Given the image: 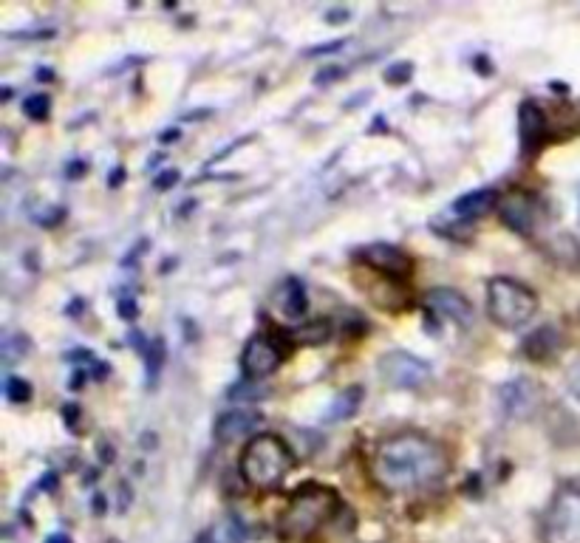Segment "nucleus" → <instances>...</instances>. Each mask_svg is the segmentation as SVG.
Segmentation results:
<instances>
[{
    "mask_svg": "<svg viewBox=\"0 0 580 543\" xmlns=\"http://www.w3.org/2000/svg\"><path fill=\"white\" fill-rule=\"evenodd\" d=\"M6 399H9L12 405H23V402H29V399H32V385H29L26 379L12 377L9 382H6Z\"/></svg>",
    "mask_w": 580,
    "mask_h": 543,
    "instance_id": "obj_19",
    "label": "nucleus"
},
{
    "mask_svg": "<svg viewBox=\"0 0 580 543\" xmlns=\"http://www.w3.org/2000/svg\"><path fill=\"white\" fill-rule=\"evenodd\" d=\"M363 399L365 391L360 385H348L346 391H340V396L332 402V408L326 413V419H329V422H346V419H351L354 413L363 408Z\"/></svg>",
    "mask_w": 580,
    "mask_h": 543,
    "instance_id": "obj_17",
    "label": "nucleus"
},
{
    "mask_svg": "<svg viewBox=\"0 0 580 543\" xmlns=\"http://www.w3.org/2000/svg\"><path fill=\"white\" fill-rule=\"evenodd\" d=\"M498 402H501L504 416H510V419H532L535 413L541 411V405H544V391H541L538 382L521 377L501 385Z\"/></svg>",
    "mask_w": 580,
    "mask_h": 543,
    "instance_id": "obj_8",
    "label": "nucleus"
},
{
    "mask_svg": "<svg viewBox=\"0 0 580 543\" xmlns=\"http://www.w3.org/2000/svg\"><path fill=\"white\" fill-rule=\"evenodd\" d=\"M286 351L272 334H255L241 354V368L249 379H264L281 368Z\"/></svg>",
    "mask_w": 580,
    "mask_h": 543,
    "instance_id": "obj_9",
    "label": "nucleus"
},
{
    "mask_svg": "<svg viewBox=\"0 0 580 543\" xmlns=\"http://www.w3.org/2000/svg\"><path fill=\"white\" fill-rule=\"evenodd\" d=\"M258 419H261V416L252 411V408H232V411H227L221 419H218L216 425L218 442H235V439L247 436L249 430L258 425Z\"/></svg>",
    "mask_w": 580,
    "mask_h": 543,
    "instance_id": "obj_13",
    "label": "nucleus"
},
{
    "mask_svg": "<svg viewBox=\"0 0 580 543\" xmlns=\"http://www.w3.org/2000/svg\"><path fill=\"white\" fill-rule=\"evenodd\" d=\"M498 201H501V196H498L496 190L484 187V190H476V193H467V196L459 198L453 204V215L473 221V218H481V215H487L490 210H496Z\"/></svg>",
    "mask_w": 580,
    "mask_h": 543,
    "instance_id": "obj_15",
    "label": "nucleus"
},
{
    "mask_svg": "<svg viewBox=\"0 0 580 543\" xmlns=\"http://www.w3.org/2000/svg\"><path fill=\"white\" fill-rule=\"evenodd\" d=\"M380 374L394 388H422L431 379V365L408 351H391L380 360Z\"/></svg>",
    "mask_w": 580,
    "mask_h": 543,
    "instance_id": "obj_7",
    "label": "nucleus"
},
{
    "mask_svg": "<svg viewBox=\"0 0 580 543\" xmlns=\"http://www.w3.org/2000/svg\"><path fill=\"white\" fill-rule=\"evenodd\" d=\"M23 108H26V114L32 116V119H46V116H49L51 102L46 94H32V97H26Z\"/></svg>",
    "mask_w": 580,
    "mask_h": 543,
    "instance_id": "obj_20",
    "label": "nucleus"
},
{
    "mask_svg": "<svg viewBox=\"0 0 580 543\" xmlns=\"http://www.w3.org/2000/svg\"><path fill=\"white\" fill-rule=\"evenodd\" d=\"M196 543H218V541L213 538V532H207V535H201V538Z\"/></svg>",
    "mask_w": 580,
    "mask_h": 543,
    "instance_id": "obj_26",
    "label": "nucleus"
},
{
    "mask_svg": "<svg viewBox=\"0 0 580 543\" xmlns=\"http://www.w3.org/2000/svg\"><path fill=\"white\" fill-rule=\"evenodd\" d=\"M162 354H165V343L162 340H153L150 348L145 351V360H148V379L153 382L156 374H159V368H162Z\"/></svg>",
    "mask_w": 580,
    "mask_h": 543,
    "instance_id": "obj_21",
    "label": "nucleus"
},
{
    "mask_svg": "<svg viewBox=\"0 0 580 543\" xmlns=\"http://www.w3.org/2000/svg\"><path fill=\"white\" fill-rule=\"evenodd\" d=\"M295 467V453L278 433H258L241 456V476L255 490H275Z\"/></svg>",
    "mask_w": 580,
    "mask_h": 543,
    "instance_id": "obj_3",
    "label": "nucleus"
},
{
    "mask_svg": "<svg viewBox=\"0 0 580 543\" xmlns=\"http://www.w3.org/2000/svg\"><path fill=\"white\" fill-rule=\"evenodd\" d=\"M541 538L544 543H580V487H566L552 498Z\"/></svg>",
    "mask_w": 580,
    "mask_h": 543,
    "instance_id": "obj_5",
    "label": "nucleus"
},
{
    "mask_svg": "<svg viewBox=\"0 0 580 543\" xmlns=\"http://www.w3.org/2000/svg\"><path fill=\"white\" fill-rule=\"evenodd\" d=\"M448 450L425 433H397L377 445L371 473L382 490L394 495H411L436 487L448 476Z\"/></svg>",
    "mask_w": 580,
    "mask_h": 543,
    "instance_id": "obj_1",
    "label": "nucleus"
},
{
    "mask_svg": "<svg viewBox=\"0 0 580 543\" xmlns=\"http://www.w3.org/2000/svg\"><path fill=\"white\" fill-rule=\"evenodd\" d=\"M498 218L515 235L532 238L541 230V221L547 218V207H544L541 196H535L530 190H510L498 201Z\"/></svg>",
    "mask_w": 580,
    "mask_h": 543,
    "instance_id": "obj_6",
    "label": "nucleus"
},
{
    "mask_svg": "<svg viewBox=\"0 0 580 543\" xmlns=\"http://www.w3.org/2000/svg\"><path fill=\"white\" fill-rule=\"evenodd\" d=\"M295 337L303 340V343H309V346H320V343H326L332 337V323L329 320H309V323H303L295 331Z\"/></svg>",
    "mask_w": 580,
    "mask_h": 543,
    "instance_id": "obj_18",
    "label": "nucleus"
},
{
    "mask_svg": "<svg viewBox=\"0 0 580 543\" xmlns=\"http://www.w3.org/2000/svg\"><path fill=\"white\" fill-rule=\"evenodd\" d=\"M538 309V297L530 286L513 278H493L487 283V314L501 329H521Z\"/></svg>",
    "mask_w": 580,
    "mask_h": 543,
    "instance_id": "obj_4",
    "label": "nucleus"
},
{
    "mask_svg": "<svg viewBox=\"0 0 580 543\" xmlns=\"http://www.w3.org/2000/svg\"><path fill=\"white\" fill-rule=\"evenodd\" d=\"M357 258L365 266H371L374 272H380L382 278L399 280V283L411 278V272H414V261L402 249L391 247V244H371V247H363L357 252Z\"/></svg>",
    "mask_w": 580,
    "mask_h": 543,
    "instance_id": "obj_11",
    "label": "nucleus"
},
{
    "mask_svg": "<svg viewBox=\"0 0 580 543\" xmlns=\"http://www.w3.org/2000/svg\"><path fill=\"white\" fill-rule=\"evenodd\" d=\"M46 543H71V541H68L66 535H51V538Z\"/></svg>",
    "mask_w": 580,
    "mask_h": 543,
    "instance_id": "obj_25",
    "label": "nucleus"
},
{
    "mask_svg": "<svg viewBox=\"0 0 580 543\" xmlns=\"http://www.w3.org/2000/svg\"><path fill=\"white\" fill-rule=\"evenodd\" d=\"M566 385L575 399H580V360H575L569 368H566Z\"/></svg>",
    "mask_w": 580,
    "mask_h": 543,
    "instance_id": "obj_22",
    "label": "nucleus"
},
{
    "mask_svg": "<svg viewBox=\"0 0 580 543\" xmlns=\"http://www.w3.org/2000/svg\"><path fill=\"white\" fill-rule=\"evenodd\" d=\"M521 142H524V150L527 153H535V150L541 148L544 142H547V114H544V108L538 105V102H524L521 105Z\"/></svg>",
    "mask_w": 580,
    "mask_h": 543,
    "instance_id": "obj_12",
    "label": "nucleus"
},
{
    "mask_svg": "<svg viewBox=\"0 0 580 543\" xmlns=\"http://www.w3.org/2000/svg\"><path fill=\"white\" fill-rule=\"evenodd\" d=\"M425 306L428 312L436 314L439 320H445L456 329H470L476 323V312L470 306V300L456 292V289H431L425 295Z\"/></svg>",
    "mask_w": 580,
    "mask_h": 543,
    "instance_id": "obj_10",
    "label": "nucleus"
},
{
    "mask_svg": "<svg viewBox=\"0 0 580 543\" xmlns=\"http://www.w3.org/2000/svg\"><path fill=\"white\" fill-rule=\"evenodd\" d=\"M173 181H176V173L170 170V173H165V176H159V181H156V187H162V190H167V187H173Z\"/></svg>",
    "mask_w": 580,
    "mask_h": 543,
    "instance_id": "obj_24",
    "label": "nucleus"
},
{
    "mask_svg": "<svg viewBox=\"0 0 580 543\" xmlns=\"http://www.w3.org/2000/svg\"><path fill=\"white\" fill-rule=\"evenodd\" d=\"M564 346V337L558 334V329L544 326V329L532 331L530 337L524 340V357L532 362H549Z\"/></svg>",
    "mask_w": 580,
    "mask_h": 543,
    "instance_id": "obj_14",
    "label": "nucleus"
},
{
    "mask_svg": "<svg viewBox=\"0 0 580 543\" xmlns=\"http://www.w3.org/2000/svg\"><path fill=\"white\" fill-rule=\"evenodd\" d=\"M346 510L340 495L334 493L332 487L323 484H306L300 487L298 493L292 495L289 507L281 515V532L283 541L292 543H309L320 535V529L326 527L329 521H334L340 512Z\"/></svg>",
    "mask_w": 580,
    "mask_h": 543,
    "instance_id": "obj_2",
    "label": "nucleus"
},
{
    "mask_svg": "<svg viewBox=\"0 0 580 543\" xmlns=\"http://www.w3.org/2000/svg\"><path fill=\"white\" fill-rule=\"evenodd\" d=\"M278 306H281V312L289 317V320H300L306 309H309V297H306V289H303V283L298 278H289L281 286V292H278Z\"/></svg>",
    "mask_w": 580,
    "mask_h": 543,
    "instance_id": "obj_16",
    "label": "nucleus"
},
{
    "mask_svg": "<svg viewBox=\"0 0 580 543\" xmlns=\"http://www.w3.org/2000/svg\"><path fill=\"white\" fill-rule=\"evenodd\" d=\"M399 71H388V80H394V83H397V80H408V77H411V66H397Z\"/></svg>",
    "mask_w": 580,
    "mask_h": 543,
    "instance_id": "obj_23",
    "label": "nucleus"
}]
</instances>
